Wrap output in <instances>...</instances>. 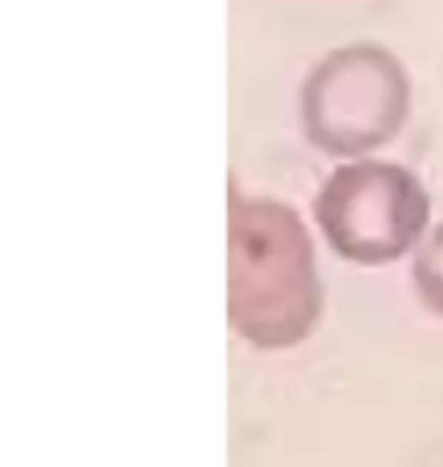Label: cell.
I'll use <instances>...</instances> for the list:
<instances>
[{"mask_svg": "<svg viewBox=\"0 0 443 467\" xmlns=\"http://www.w3.org/2000/svg\"><path fill=\"white\" fill-rule=\"evenodd\" d=\"M228 316L258 349L307 340L322 316V279L313 240L292 206L231 195Z\"/></svg>", "mask_w": 443, "mask_h": 467, "instance_id": "1", "label": "cell"}, {"mask_svg": "<svg viewBox=\"0 0 443 467\" xmlns=\"http://www.w3.org/2000/svg\"><path fill=\"white\" fill-rule=\"evenodd\" d=\"M313 216L340 258L380 267L422 243L431 201L407 167L355 158L325 179L313 201Z\"/></svg>", "mask_w": 443, "mask_h": 467, "instance_id": "2", "label": "cell"}, {"mask_svg": "<svg viewBox=\"0 0 443 467\" xmlns=\"http://www.w3.org/2000/svg\"><path fill=\"white\" fill-rule=\"evenodd\" d=\"M407 106L410 86L398 58L355 43L313 67L304 86V128L328 155L358 158L398 134Z\"/></svg>", "mask_w": 443, "mask_h": 467, "instance_id": "3", "label": "cell"}, {"mask_svg": "<svg viewBox=\"0 0 443 467\" xmlns=\"http://www.w3.org/2000/svg\"><path fill=\"white\" fill-rule=\"evenodd\" d=\"M414 286L416 295L431 313L443 316V225L422 237L414 258Z\"/></svg>", "mask_w": 443, "mask_h": 467, "instance_id": "4", "label": "cell"}]
</instances>
